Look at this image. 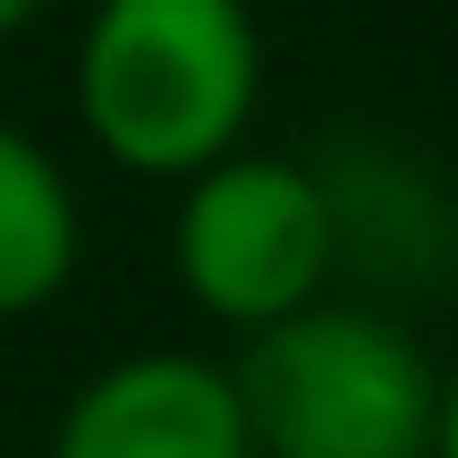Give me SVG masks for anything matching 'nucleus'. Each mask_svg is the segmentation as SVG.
Masks as SVG:
<instances>
[{
    "label": "nucleus",
    "instance_id": "f03ea898",
    "mask_svg": "<svg viewBox=\"0 0 458 458\" xmlns=\"http://www.w3.org/2000/svg\"><path fill=\"white\" fill-rule=\"evenodd\" d=\"M255 458H433L442 365L374 306H306L229 365Z\"/></svg>",
    "mask_w": 458,
    "mask_h": 458
},
{
    "label": "nucleus",
    "instance_id": "39448f33",
    "mask_svg": "<svg viewBox=\"0 0 458 458\" xmlns=\"http://www.w3.org/2000/svg\"><path fill=\"white\" fill-rule=\"evenodd\" d=\"M77 255H85V213L60 153L34 128L0 119V323L43 314L77 280Z\"/></svg>",
    "mask_w": 458,
    "mask_h": 458
},
{
    "label": "nucleus",
    "instance_id": "f257e3e1",
    "mask_svg": "<svg viewBox=\"0 0 458 458\" xmlns=\"http://www.w3.org/2000/svg\"><path fill=\"white\" fill-rule=\"evenodd\" d=\"M255 102V0H94L77 34V119L128 179L187 187L246 145Z\"/></svg>",
    "mask_w": 458,
    "mask_h": 458
},
{
    "label": "nucleus",
    "instance_id": "7ed1b4c3",
    "mask_svg": "<svg viewBox=\"0 0 458 458\" xmlns=\"http://www.w3.org/2000/svg\"><path fill=\"white\" fill-rule=\"evenodd\" d=\"M340 187L297 153H221L213 170L179 187L170 213V272L187 306L229 331H272L289 314L323 306V280L340 263Z\"/></svg>",
    "mask_w": 458,
    "mask_h": 458
},
{
    "label": "nucleus",
    "instance_id": "20e7f679",
    "mask_svg": "<svg viewBox=\"0 0 458 458\" xmlns=\"http://www.w3.org/2000/svg\"><path fill=\"white\" fill-rule=\"evenodd\" d=\"M51 458H255L229 365L196 348H136L68 391Z\"/></svg>",
    "mask_w": 458,
    "mask_h": 458
},
{
    "label": "nucleus",
    "instance_id": "423d86ee",
    "mask_svg": "<svg viewBox=\"0 0 458 458\" xmlns=\"http://www.w3.org/2000/svg\"><path fill=\"white\" fill-rule=\"evenodd\" d=\"M433 458H458V365L442 374V399H433Z\"/></svg>",
    "mask_w": 458,
    "mask_h": 458
},
{
    "label": "nucleus",
    "instance_id": "0eeeda50",
    "mask_svg": "<svg viewBox=\"0 0 458 458\" xmlns=\"http://www.w3.org/2000/svg\"><path fill=\"white\" fill-rule=\"evenodd\" d=\"M43 9H51V0H0V43H9V34H26Z\"/></svg>",
    "mask_w": 458,
    "mask_h": 458
}]
</instances>
